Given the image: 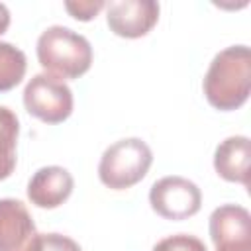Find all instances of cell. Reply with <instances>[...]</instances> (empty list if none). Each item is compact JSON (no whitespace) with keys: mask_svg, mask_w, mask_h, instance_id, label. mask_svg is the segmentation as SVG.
<instances>
[{"mask_svg":"<svg viewBox=\"0 0 251 251\" xmlns=\"http://www.w3.org/2000/svg\"><path fill=\"white\" fill-rule=\"evenodd\" d=\"M204 96L216 110L241 108L251 92V51L247 45H231L216 53L204 80Z\"/></svg>","mask_w":251,"mask_h":251,"instance_id":"obj_1","label":"cell"},{"mask_svg":"<svg viewBox=\"0 0 251 251\" xmlns=\"http://www.w3.org/2000/svg\"><path fill=\"white\" fill-rule=\"evenodd\" d=\"M37 61L47 75L61 80L82 76L92 65L90 41L65 25H49L37 37Z\"/></svg>","mask_w":251,"mask_h":251,"instance_id":"obj_2","label":"cell"},{"mask_svg":"<svg viewBox=\"0 0 251 251\" xmlns=\"http://www.w3.org/2000/svg\"><path fill=\"white\" fill-rule=\"evenodd\" d=\"M151 163L153 153L149 145L139 137H126L106 147L98 163V176L104 186L126 190L147 175Z\"/></svg>","mask_w":251,"mask_h":251,"instance_id":"obj_3","label":"cell"},{"mask_svg":"<svg viewBox=\"0 0 251 251\" xmlns=\"http://www.w3.org/2000/svg\"><path fill=\"white\" fill-rule=\"evenodd\" d=\"M73 90L53 75H33L24 88V106L27 114L45 122L61 124L73 114Z\"/></svg>","mask_w":251,"mask_h":251,"instance_id":"obj_4","label":"cell"},{"mask_svg":"<svg viewBox=\"0 0 251 251\" xmlns=\"http://www.w3.org/2000/svg\"><path fill=\"white\" fill-rule=\"evenodd\" d=\"M149 204L157 216L180 222L198 214L202 206V192L192 180L171 175L153 182L149 190Z\"/></svg>","mask_w":251,"mask_h":251,"instance_id":"obj_5","label":"cell"},{"mask_svg":"<svg viewBox=\"0 0 251 251\" xmlns=\"http://www.w3.org/2000/svg\"><path fill=\"white\" fill-rule=\"evenodd\" d=\"M41 237L22 200L0 198V251H41Z\"/></svg>","mask_w":251,"mask_h":251,"instance_id":"obj_6","label":"cell"},{"mask_svg":"<svg viewBox=\"0 0 251 251\" xmlns=\"http://www.w3.org/2000/svg\"><path fill=\"white\" fill-rule=\"evenodd\" d=\"M159 20V2L155 0H112L106 4V22L112 33L137 39L147 35Z\"/></svg>","mask_w":251,"mask_h":251,"instance_id":"obj_7","label":"cell"},{"mask_svg":"<svg viewBox=\"0 0 251 251\" xmlns=\"http://www.w3.org/2000/svg\"><path fill=\"white\" fill-rule=\"evenodd\" d=\"M75 180L73 175L59 165L41 167L27 182V198L37 208H57L69 200Z\"/></svg>","mask_w":251,"mask_h":251,"instance_id":"obj_8","label":"cell"},{"mask_svg":"<svg viewBox=\"0 0 251 251\" xmlns=\"http://www.w3.org/2000/svg\"><path fill=\"white\" fill-rule=\"evenodd\" d=\"M210 239L216 247L251 241V214L239 204H222L210 214Z\"/></svg>","mask_w":251,"mask_h":251,"instance_id":"obj_9","label":"cell"},{"mask_svg":"<svg viewBox=\"0 0 251 251\" xmlns=\"http://www.w3.org/2000/svg\"><path fill=\"white\" fill-rule=\"evenodd\" d=\"M249 157L251 143L245 135H229L214 151V169L227 182L249 186Z\"/></svg>","mask_w":251,"mask_h":251,"instance_id":"obj_10","label":"cell"},{"mask_svg":"<svg viewBox=\"0 0 251 251\" xmlns=\"http://www.w3.org/2000/svg\"><path fill=\"white\" fill-rule=\"evenodd\" d=\"M18 135H20L18 116L8 106H0V180L8 178L16 169Z\"/></svg>","mask_w":251,"mask_h":251,"instance_id":"obj_11","label":"cell"},{"mask_svg":"<svg viewBox=\"0 0 251 251\" xmlns=\"http://www.w3.org/2000/svg\"><path fill=\"white\" fill-rule=\"evenodd\" d=\"M25 71H27L25 53L8 41H0V92H8L16 88L22 82Z\"/></svg>","mask_w":251,"mask_h":251,"instance_id":"obj_12","label":"cell"},{"mask_svg":"<svg viewBox=\"0 0 251 251\" xmlns=\"http://www.w3.org/2000/svg\"><path fill=\"white\" fill-rule=\"evenodd\" d=\"M153 251H208L204 241L190 233L167 235L153 245Z\"/></svg>","mask_w":251,"mask_h":251,"instance_id":"obj_13","label":"cell"},{"mask_svg":"<svg viewBox=\"0 0 251 251\" xmlns=\"http://www.w3.org/2000/svg\"><path fill=\"white\" fill-rule=\"evenodd\" d=\"M106 4L102 0H78V2H65V10L75 18V20H80V22H88L92 18H96V14L104 8Z\"/></svg>","mask_w":251,"mask_h":251,"instance_id":"obj_14","label":"cell"},{"mask_svg":"<svg viewBox=\"0 0 251 251\" xmlns=\"http://www.w3.org/2000/svg\"><path fill=\"white\" fill-rule=\"evenodd\" d=\"M41 251H82L80 245L63 233H43Z\"/></svg>","mask_w":251,"mask_h":251,"instance_id":"obj_15","label":"cell"},{"mask_svg":"<svg viewBox=\"0 0 251 251\" xmlns=\"http://www.w3.org/2000/svg\"><path fill=\"white\" fill-rule=\"evenodd\" d=\"M8 25H10V10L6 8V4L0 2V35L8 29Z\"/></svg>","mask_w":251,"mask_h":251,"instance_id":"obj_16","label":"cell"},{"mask_svg":"<svg viewBox=\"0 0 251 251\" xmlns=\"http://www.w3.org/2000/svg\"><path fill=\"white\" fill-rule=\"evenodd\" d=\"M216 251H251V241L235 243V245H222V247H216Z\"/></svg>","mask_w":251,"mask_h":251,"instance_id":"obj_17","label":"cell"}]
</instances>
